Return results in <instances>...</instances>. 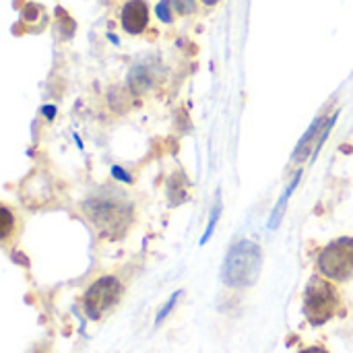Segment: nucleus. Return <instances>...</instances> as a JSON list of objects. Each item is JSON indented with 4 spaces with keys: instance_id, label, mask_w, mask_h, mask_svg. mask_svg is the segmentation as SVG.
Listing matches in <instances>:
<instances>
[{
    "instance_id": "nucleus-1",
    "label": "nucleus",
    "mask_w": 353,
    "mask_h": 353,
    "mask_svg": "<svg viewBox=\"0 0 353 353\" xmlns=\"http://www.w3.org/2000/svg\"><path fill=\"white\" fill-rule=\"evenodd\" d=\"M81 209L85 217L95 225V230L110 240L122 238L134 215L130 199L118 188H101L97 194L89 196Z\"/></svg>"
},
{
    "instance_id": "nucleus-2",
    "label": "nucleus",
    "mask_w": 353,
    "mask_h": 353,
    "mask_svg": "<svg viewBox=\"0 0 353 353\" xmlns=\"http://www.w3.org/2000/svg\"><path fill=\"white\" fill-rule=\"evenodd\" d=\"M261 265H263L261 248L254 242L242 240L228 252L221 279L230 288H248L259 279Z\"/></svg>"
},
{
    "instance_id": "nucleus-3",
    "label": "nucleus",
    "mask_w": 353,
    "mask_h": 353,
    "mask_svg": "<svg viewBox=\"0 0 353 353\" xmlns=\"http://www.w3.org/2000/svg\"><path fill=\"white\" fill-rule=\"evenodd\" d=\"M339 292L331 283V279L323 275H314L304 292V316L312 327H323L329 323L339 310Z\"/></svg>"
},
{
    "instance_id": "nucleus-4",
    "label": "nucleus",
    "mask_w": 353,
    "mask_h": 353,
    "mask_svg": "<svg viewBox=\"0 0 353 353\" xmlns=\"http://www.w3.org/2000/svg\"><path fill=\"white\" fill-rule=\"evenodd\" d=\"M319 273L331 281H347L353 277V238H339L323 248L316 259Z\"/></svg>"
},
{
    "instance_id": "nucleus-5",
    "label": "nucleus",
    "mask_w": 353,
    "mask_h": 353,
    "mask_svg": "<svg viewBox=\"0 0 353 353\" xmlns=\"http://www.w3.org/2000/svg\"><path fill=\"white\" fill-rule=\"evenodd\" d=\"M120 294H122V285L116 277H101L93 281L83 296L85 314L91 321H99L120 300Z\"/></svg>"
},
{
    "instance_id": "nucleus-6",
    "label": "nucleus",
    "mask_w": 353,
    "mask_h": 353,
    "mask_svg": "<svg viewBox=\"0 0 353 353\" xmlns=\"http://www.w3.org/2000/svg\"><path fill=\"white\" fill-rule=\"evenodd\" d=\"M122 27L126 33L130 35H139L145 31L147 23H149V6L145 0H128L122 8L120 14Z\"/></svg>"
},
{
    "instance_id": "nucleus-7",
    "label": "nucleus",
    "mask_w": 353,
    "mask_h": 353,
    "mask_svg": "<svg viewBox=\"0 0 353 353\" xmlns=\"http://www.w3.org/2000/svg\"><path fill=\"white\" fill-rule=\"evenodd\" d=\"M168 196L172 205L186 201V178L182 174H174L168 182Z\"/></svg>"
},
{
    "instance_id": "nucleus-8",
    "label": "nucleus",
    "mask_w": 353,
    "mask_h": 353,
    "mask_svg": "<svg viewBox=\"0 0 353 353\" xmlns=\"http://www.w3.org/2000/svg\"><path fill=\"white\" fill-rule=\"evenodd\" d=\"M321 124H323V120H316L312 126H310V130L306 132V137L300 141V145H298V149H296V153H294V161H298V163H302L306 157H308V153L314 149L312 145H310V141L319 134V128H321Z\"/></svg>"
},
{
    "instance_id": "nucleus-9",
    "label": "nucleus",
    "mask_w": 353,
    "mask_h": 353,
    "mask_svg": "<svg viewBox=\"0 0 353 353\" xmlns=\"http://www.w3.org/2000/svg\"><path fill=\"white\" fill-rule=\"evenodd\" d=\"M219 215H221V192L217 190V196H215V207H213V211H211V219H209V225H207V232H205V236H203L201 244H207V242H209V238L213 236V230H215V223H217Z\"/></svg>"
},
{
    "instance_id": "nucleus-10",
    "label": "nucleus",
    "mask_w": 353,
    "mask_h": 353,
    "mask_svg": "<svg viewBox=\"0 0 353 353\" xmlns=\"http://www.w3.org/2000/svg\"><path fill=\"white\" fill-rule=\"evenodd\" d=\"M298 182H300V172H298V176L294 178V182H292V186L288 188V192H285V196H283V199L279 201V205L275 207V211H273V219H271V223H269V228H271V230H275V228H277V221H279V217H281V209H283V205H285V201H288V196H290V194L294 192V188L298 186Z\"/></svg>"
},
{
    "instance_id": "nucleus-11",
    "label": "nucleus",
    "mask_w": 353,
    "mask_h": 353,
    "mask_svg": "<svg viewBox=\"0 0 353 353\" xmlns=\"http://www.w3.org/2000/svg\"><path fill=\"white\" fill-rule=\"evenodd\" d=\"M180 296H182V292H176V294L168 300V304H163V308L159 310V314H157V319H155V325H161V323H163V319L172 312V308L176 306V302H178Z\"/></svg>"
},
{
    "instance_id": "nucleus-12",
    "label": "nucleus",
    "mask_w": 353,
    "mask_h": 353,
    "mask_svg": "<svg viewBox=\"0 0 353 353\" xmlns=\"http://www.w3.org/2000/svg\"><path fill=\"white\" fill-rule=\"evenodd\" d=\"M0 213H2L0 215V219H2V238H6L10 234V230H12V215H10V211L6 207H2Z\"/></svg>"
},
{
    "instance_id": "nucleus-13",
    "label": "nucleus",
    "mask_w": 353,
    "mask_h": 353,
    "mask_svg": "<svg viewBox=\"0 0 353 353\" xmlns=\"http://www.w3.org/2000/svg\"><path fill=\"white\" fill-rule=\"evenodd\" d=\"M112 176H114L116 180L124 182V184H130V182H132V178H130V176H128L120 165H114V168H112Z\"/></svg>"
},
{
    "instance_id": "nucleus-14",
    "label": "nucleus",
    "mask_w": 353,
    "mask_h": 353,
    "mask_svg": "<svg viewBox=\"0 0 353 353\" xmlns=\"http://www.w3.org/2000/svg\"><path fill=\"white\" fill-rule=\"evenodd\" d=\"M176 6L180 12H190L194 8V0H176Z\"/></svg>"
},
{
    "instance_id": "nucleus-15",
    "label": "nucleus",
    "mask_w": 353,
    "mask_h": 353,
    "mask_svg": "<svg viewBox=\"0 0 353 353\" xmlns=\"http://www.w3.org/2000/svg\"><path fill=\"white\" fill-rule=\"evenodd\" d=\"M157 12H159V17H161L163 21H170V10H168V2H165V0L157 6Z\"/></svg>"
},
{
    "instance_id": "nucleus-16",
    "label": "nucleus",
    "mask_w": 353,
    "mask_h": 353,
    "mask_svg": "<svg viewBox=\"0 0 353 353\" xmlns=\"http://www.w3.org/2000/svg\"><path fill=\"white\" fill-rule=\"evenodd\" d=\"M300 353H329L325 347H306V350H302Z\"/></svg>"
},
{
    "instance_id": "nucleus-17",
    "label": "nucleus",
    "mask_w": 353,
    "mask_h": 353,
    "mask_svg": "<svg viewBox=\"0 0 353 353\" xmlns=\"http://www.w3.org/2000/svg\"><path fill=\"white\" fill-rule=\"evenodd\" d=\"M203 2H205V4H207V6H213V4H217V2H219V0H203Z\"/></svg>"
}]
</instances>
